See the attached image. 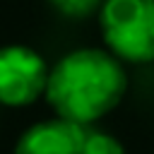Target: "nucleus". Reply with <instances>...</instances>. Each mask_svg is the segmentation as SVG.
I'll return each mask as SVG.
<instances>
[{"label":"nucleus","instance_id":"obj_5","mask_svg":"<svg viewBox=\"0 0 154 154\" xmlns=\"http://www.w3.org/2000/svg\"><path fill=\"white\" fill-rule=\"evenodd\" d=\"M79 154H125L123 144L108 135V132H89L84 135V142L79 147Z\"/></svg>","mask_w":154,"mask_h":154},{"label":"nucleus","instance_id":"obj_3","mask_svg":"<svg viewBox=\"0 0 154 154\" xmlns=\"http://www.w3.org/2000/svg\"><path fill=\"white\" fill-rule=\"evenodd\" d=\"M46 82L48 65L34 48L22 43L0 48V103L29 106L43 96Z\"/></svg>","mask_w":154,"mask_h":154},{"label":"nucleus","instance_id":"obj_2","mask_svg":"<svg viewBox=\"0 0 154 154\" xmlns=\"http://www.w3.org/2000/svg\"><path fill=\"white\" fill-rule=\"evenodd\" d=\"M99 24L120 63H154V0H103Z\"/></svg>","mask_w":154,"mask_h":154},{"label":"nucleus","instance_id":"obj_4","mask_svg":"<svg viewBox=\"0 0 154 154\" xmlns=\"http://www.w3.org/2000/svg\"><path fill=\"white\" fill-rule=\"evenodd\" d=\"M87 125L53 118L41 120L31 125L14 147V154H79V147L84 142Z\"/></svg>","mask_w":154,"mask_h":154},{"label":"nucleus","instance_id":"obj_1","mask_svg":"<svg viewBox=\"0 0 154 154\" xmlns=\"http://www.w3.org/2000/svg\"><path fill=\"white\" fill-rule=\"evenodd\" d=\"M128 89L123 63L101 48H77L48 70L43 96L58 118L89 125L111 113Z\"/></svg>","mask_w":154,"mask_h":154},{"label":"nucleus","instance_id":"obj_6","mask_svg":"<svg viewBox=\"0 0 154 154\" xmlns=\"http://www.w3.org/2000/svg\"><path fill=\"white\" fill-rule=\"evenodd\" d=\"M48 2L67 19H84L94 12H99L103 0H48Z\"/></svg>","mask_w":154,"mask_h":154}]
</instances>
